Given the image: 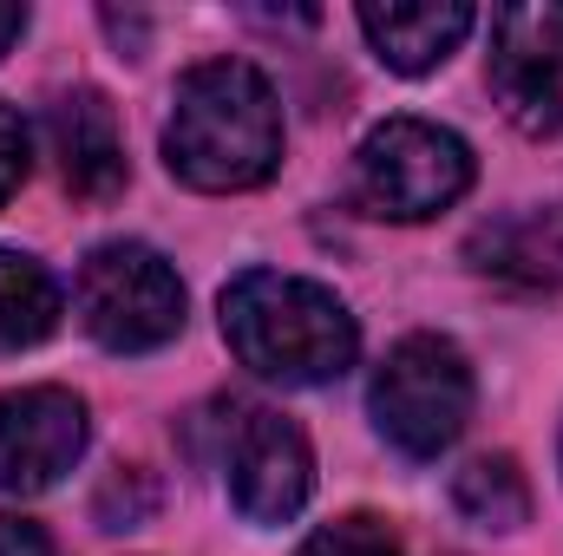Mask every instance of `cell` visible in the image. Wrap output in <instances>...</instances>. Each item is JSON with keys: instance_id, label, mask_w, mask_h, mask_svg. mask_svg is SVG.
I'll list each match as a JSON object with an SVG mask.
<instances>
[{"instance_id": "7c38bea8", "label": "cell", "mask_w": 563, "mask_h": 556, "mask_svg": "<svg viewBox=\"0 0 563 556\" xmlns=\"http://www.w3.org/2000/svg\"><path fill=\"white\" fill-rule=\"evenodd\" d=\"M66 314V294L46 263L20 256V249H0V354H20V347H40Z\"/></svg>"}, {"instance_id": "9a60e30c", "label": "cell", "mask_w": 563, "mask_h": 556, "mask_svg": "<svg viewBox=\"0 0 563 556\" xmlns=\"http://www.w3.org/2000/svg\"><path fill=\"white\" fill-rule=\"evenodd\" d=\"M26 164H33V132L13 105H0V203L26 184Z\"/></svg>"}, {"instance_id": "8992f818", "label": "cell", "mask_w": 563, "mask_h": 556, "mask_svg": "<svg viewBox=\"0 0 563 556\" xmlns=\"http://www.w3.org/2000/svg\"><path fill=\"white\" fill-rule=\"evenodd\" d=\"M485 79H492L498 112L518 132L531 138L563 132V0H525V7L492 13Z\"/></svg>"}, {"instance_id": "2e32d148", "label": "cell", "mask_w": 563, "mask_h": 556, "mask_svg": "<svg viewBox=\"0 0 563 556\" xmlns=\"http://www.w3.org/2000/svg\"><path fill=\"white\" fill-rule=\"evenodd\" d=\"M0 556H53V537L33 518H0Z\"/></svg>"}, {"instance_id": "8fae6325", "label": "cell", "mask_w": 563, "mask_h": 556, "mask_svg": "<svg viewBox=\"0 0 563 556\" xmlns=\"http://www.w3.org/2000/svg\"><path fill=\"white\" fill-rule=\"evenodd\" d=\"M472 7L465 0H367L361 7V33L380 53V66L394 73H432L459 53V40L472 33Z\"/></svg>"}, {"instance_id": "ba28073f", "label": "cell", "mask_w": 563, "mask_h": 556, "mask_svg": "<svg viewBox=\"0 0 563 556\" xmlns=\"http://www.w3.org/2000/svg\"><path fill=\"white\" fill-rule=\"evenodd\" d=\"M86 452V400L66 387H13L0 393V491L33 498L53 491Z\"/></svg>"}, {"instance_id": "e0dca14e", "label": "cell", "mask_w": 563, "mask_h": 556, "mask_svg": "<svg viewBox=\"0 0 563 556\" xmlns=\"http://www.w3.org/2000/svg\"><path fill=\"white\" fill-rule=\"evenodd\" d=\"M20 33H26V7H13V0H0V53H7V46H13Z\"/></svg>"}, {"instance_id": "9c48e42d", "label": "cell", "mask_w": 563, "mask_h": 556, "mask_svg": "<svg viewBox=\"0 0 563 556\" xmlns=\"http://www.w3.org/2000/svg\"><path fill=\"white\" fill-rule=\"evenodd\" d=\"M465 263L511 294H563V210H511L472 230Z\"/></svg>"}, {"instance_id": "30bf717a", "label": "cell", "mask_w": 563, "mask_h": 556, "mask_svg": "<svg viewBox=\"0 0 563 556\" xmlns=\"http://www.w3.org/2000/svg\"><path fill=\"white\" fill-rule=\"evenodd\" d=\"M46 132H53V157H59V184L79 203H106L125 190V144H119V119H112L106 92H92V86L59 92L46 112Z\"/></svg>"}, {"instance_id": "5b68a950", "label": "cell", "mask_w": 563, "mask_h": 556, "mask_svg": "<svg viewBox=\"0 0 563 556\" xmlns=\"http://www.w3.org/2000/svg\"><path fill=\"white\" fill-rule=\"evenodd\" d=\"M73 301L106 354H151L184 327V281L144 243H99L79 269Z\"/></svg>"}, {"instance_id": "7a4b0ae2", "label": "cell", "mask_w": 563, "mask_h": 556, "mask_svg": "<svg viewBox=\"0 0 563 556\" xmlns=\"http://www.w3.org/2000/svg\"><path fill=\"white\" fill-rule=\"evenodd\" d=\"M223 341L256 380L276 387H328L361 354V327L334 288L282 269H250L223 288Z\"/></svg>"}, {"instance_id": "5bb4252c", "label": "cell", "mask_w": 563, "mask_h": 556, "mask_svg": "<svg viewBox=\"0 0 563 556\" xmlns=\"http://www.w3.org/2000/svg\"><path fill=\"white\" fill-rule=\"evenodd\" d=\"M295 556H407V551H400V537H394V524H387V518L354 511V518L321 524V531H314Z\"/></svg>"}, {"instance_id": "3957f363", "label": "cell", "mask_w": 563, "mask_h": 556, "mask_svg": "<svg viewBox=\"0 0 563 556\" xmlns=\"http://www.w3.org/2000/svg\"><path fill=\"white\" fill-rule=\"evenodd\" d=\"M472 190V144L426 119H387L354 151V203L380 223H426Z\"/></svg>"}, {"instance_id": "4fadbf2b", "label": "cell", "mask_w": 563, "mask_h": 556, "mask_svg": "<svg viewBox=\"0 0 563 556\" xmlns=\"http://www.w3.org/2000/svg\"><path fill=\"white\" fill-rule=\"evenodd\" d=\"M452 504L478 531H525L531 524V485L511 452H485L452 478Z\"/></svg>"}, {"instance_id": "6da1fadb", "label": "cell", "mask_w": 563, "mask_h": 556, "mask_svg": "<svg viewBox=\"0 0 563 556\" xmlns=\"http://www.w3.org/2000/svg\"><path fill=\"white\" fill-rule=\"evenodd\" d=\"M164 164L190 190L230 197L269 184L282 164V105L276 86L250 59H203L170 92Z\"/></svg>"}, {"instance_id": "52a82bcc", "label": "cell", "mask_w": 563, "mask_h": 556, "mask_svg": "<svg viewBox=\"0 0 563 556\" xmlns=\"http://www.w3.org/2000/svg\"><path fill=\"white\" fill-rule=\"evenodd\" d=\"M223 478L250 524H288L314 491V452L295 419L250 407L223 432Z\"/></svg>"}, {"instance_id": "277c9868", "label": "cell", "mask_w": 563, "mask_h": 556, "mask_svg": "<svg viewBox=\"0 0 563 556\" xmlns=\"http://www.w3.org/2000/svg\"><path fill=\"white\" fill-rule=\"evenodd\" d=\"M367 413H374L380 438L394 452L439 458L472 419V367H465V354L445 334H407L380 360V374L367 387Z\"/></svg>"}]
</instances>
